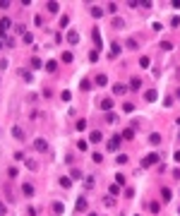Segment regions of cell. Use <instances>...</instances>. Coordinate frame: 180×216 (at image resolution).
<instances>
[{
	"label": "cell",
	"mask_w": 180,
	"mask_h": 216,
	"mask_svg": "<svg viewBox=\"0 0 180 216\" xmlns=\"http://www.w3.org/2000/svg\"><path fill=\"white\" fill-rule=\"evenodd\" d=\"M161 48H163V51H171L173 43H171V41H161Z\"/></svg>",
	"instance_id": "obj_31"
},
{
	"label": "cell",
	"mask_w": 180,
	"mask_h": 216,
	"mask_svg": "<svg viewBox=\"0 0 180 216\" xmlns=\"http://www.w3.org/2000/svg\"><path fill=\"white\" fill-rule=\"evenodd\" d=\"M2 190H5V194H7V199H10V202H15V192H12V187H10V185H5Z\"/></svg>",
	"instance_id": "obj_16"
},
{
	"label": "cell",
	"mask_w": 180,
	"mask_h": 216,
	"mask_svg": "<svg viewBox=\"0 0 180 216\" xmlns=\"http://www.w3.org/2000/svg\"><path fill=\"white\" fill-rule=\"evenodd\" d=\"M96 58H98V51H91V53H89V60L96 62Z\"/></svg>",
	"instance_id": "obj_42"
},
{
	"label": "cell",
	"mask_w": 180,
	"mask_h": 216,
	"mask_svg": "<svg viewBox=\"0 0 180 216\" xmlns=\"http://www.w3.org/2000/svg\"><path fill=\"white\" fill-rule=\"evenodd\" d=\"M161 161V156L158 154H149V156H144V161H142V168H151V166H156Z\"/></svg>",
	"instance_id": "obj_1"
},
{
	"label": "cell",
	"mask_w": 180,
	"mask_h": 216,
	"mask_svg": "<svg viewBox=\"0 0 180 216\" xmlns=\"http://www.w3.org/2000/svg\"><path fill=\"white\" fill-rule=\"evenodd\" d=\"M70 178H75V180H79V178H82V171H79V168H75V171H72V175H70Z\"/></svg>",
	"instance_id": "obj_32"
},
{
	"label": "cell",
	"mask_w": 180,
	"mask_h": 216,
	"mask_svg": "<svg viewBox=\"0 0 180 216\" xmlns=\"http://www.w3.org/2000/svg\"><path fill=\"white\" fill-rule=\"evenodd\" d=\"M60 98H62V101H70V98H72V94H70V91H62V94H60Z\"/></svg>",
	"instance_id": "obj_40"
},
{
	"label": "cell",
	"mask_w": 180,
	"mask_h": 216,
	"mask_svg": "<svg viewBox=\"0 0 180 216\" xmlns=\"http://www.w3.org/2000/svg\"><path fill=\"white\" fill-rule=\"evenodd\" d=\"M115 120H118V115H113V113L108 111V113H106V123H115Z\"/></svg>",
	"instance_id": "obj_27"
},
{
	"label": "cell",
	"mask_w": 180,
	"mask_h": 216,
	"mask_svg": "<svg viewBox=\"0 0 180 216\" xmlns=\"http://www.w3.org/2000/svg\"><path fill=\"white\" fill-rule=\"evenodd\" d=\"M91 38H94V43H96V51H98V48H101V34H98V29L91 31Z\"/></svg>",
	"instance_id": "obj_7"
},
{
	"label": "cell",
	"mask_w": 180,
	"mask_h": 216,
	"mask_svg": "<svg viewBox=\"0 0 180 216\" xmlns=\"http://www.w3.org/2000/svg\"><path fill=\"white\" fill-rule=\"evenodd\" d=\"M91 15H94V17H96V19H98V17H101V15H103V10H101V7H91Z\"/></svg>",
	"instance_id": "obj_26"
},
{
	"label": "cell",
	"mask_w": 180,
	"mask_h": 216,
	"mask_svg": "<svg viewBox=\"0 0 180 216\" xmlns=\"http://www.w3.org/2000/svg\"><path fill=\"white\" fill-rule=\"evenodd\" d=\"M137 46H139V43H137L135 38H130V41H127V48H137Z\"/></svg>",
	"instance_id": "obj_46"
},
{
	"label": "cell",
	"mask_w": 180,
	"mask_h": 216,
	"mask_svg": "<svg viewBox=\"0 0 180 216\" xmlns=\"http://www.w3.org/2000/svg\"><path fill=\"white\" fill-rule=\"evenodd\" d=\"M91 161H96V163H101V161H103V156H101V154H94V156H91Z\"/></svg>",
	"instance_id": "obj_49"
},
{
	"label": "cell",
	"mask_w": 180,
	"mask_h": 216,
	"mask_svg": "<svg viewBox=\"0 0 180 216\" xmlns=\"http://www.w3.org/2000/svg\"><path fill=\"white\" fill-rule=\"evenodd\" d=\"M178 139H180V135H178Z\"/></svg>",
	"instance_id": "obj_57"
},
{
	"label": "cell",
	"mask_w": 180,
	"mask_h": 216,
	"mask_svg": "<svg viewBox=\"0 0 180 216\" xmlns=\"http://www.w3.org/2000/svg\"><path fill=\"white\" fill-rule=\"evenodd\" d=\"M122 111H125V113H132V111H135V106H132V103H125V106H122Z\"/></svg>",
	"instance_id": "obj_37"
},
{
	"label": "cell",
	"mask_w": 180,
	"mask_h": 216,
	"mask_svg": "<svg viewBox=\"0 0 180 216\" xmlns=\"http://www.w3.org/2000/svg\"><path fill=\"white\" fill-rule=\"evenodd\" d=\"M127 158H130V156H125V154H118V158H115V161H118V163H127Z\"/></svg>",
	"instance_id": "obj_36"
},
{
	"label": "cell",
	"mask_w": 180,
	"mask_h": 216,
	"mask_svg": "<svg viewBox=\"0 0 180 216\" xmlns=\"http://www.w3.org/2000/svg\"><path fill=\"white\" fill-rule=\"evenodd\" d=\"M82 89H84V91H89V89H91V82H89V79H84V82H82Z\"/></svg>",
	"instance_id": "obj_39"
},
{
	"label": "cell",
	"mask_w": 180,
	"mask_h": 216,
	"mask_svg": "<svg viewBox=\"0 0 180 216\" xmlns=\"http://www.w3.org/2000/svg\"><path fill=\"white\" fill-rule=\"evenodd\" d=\"M94 185H96V183H94V175H87V180H84V187H87V190H91Z\"/></svg>",
	"instance_id": "obj_17"
},
{
	"label": "cell",
	"mask_w": 180,
	"mask_h": 216,
	"mask_svg": "<svg viewBox=\"0 0 180 216\" xmlns=\"http://www.w3.org/2000/svg\"><path fill=\"white\" fill-rule=\"evenodd\" d=\"M60 185H62V187H70V185H72V180H70V178H60Z\"/></svg>",
	"instance_id": "obj_34"
},
{
	"label": "cell",
	"mask_w": 180,
	"mask_h": 216,
	"mask_svg": "<svg viewBox=\"0 0 180 216\" xmlns=\"http://www.w3.org/2000/svg\"><path fill=\"white\" fill-rule=\"evenodd\" d=\"M127 91V87H122V84H115V87H113V94H125Z\"/></svg>",
	"instance_id": "obj_21"
},
{
	"label": "cell",
	"mask_w": 180,
	"mask_h": 216,
	"mask_svg": "<svg viewBox=\"0 0 180 216\" xmlns=\"http://www.w3.org/2000/svg\"><path fill=\"white\" fill-rule=\"evenodd\" d=\"M62 209H65V207H62L60 202H55V204H53V211H55V214H62Z\"/></svg>",
	"instance_id": "obj_30"
},
{
	"label": "cell",
	"mask_w": 180,
	"mask_h": 216,
	"mask_svg": "<svg viewBox=\"0 0 180 216\" xmlns=\"http://www.w3.org/2000/svg\"><path fill=\"white\" fill-rule=\"evenodd\" d=\"M178 125H180V118H178Z\"/></svg>",
	"instance_id": "obj_56"
},
{
	"label": "cell",
	"mask_w": 180,
	"mask_h": 216,
	"mask_svg": "<svg viewBox=\"0 0 180 216\" xmlns=\"http://www.w3.org/2000/svg\"><path fill=\"white\" fill-rule=\"evenodd\" d=\"M77 211H87V199H84V197L77 199Z\"/></svg>",
	"instance_id": "obj_11"
},
{
	"label": "cell",
	"mask_w": 180,
	"mask_h": 216,
	"mask_svg": "<svg viewBox=\"0 0 180 216\" xmlns=\"http://www.w3.org/2000/svg\"><path fill=\"white\" fill-rule=\"evenodd\" d=\"M108 192H111V197H118V194H120V185H115V183H113V185L108 187Z\"/></svg>",
	"instance_id": "obj_15"
},
{
	"label": "cell",
	"mask_w": 180,
	"mask_h": 216,
	"mask_svg": "<svg viewBox=\"0 0 180 216\" xmlns=\"http://www.w3.org/2000/svg\"><path fill=\"white\" fill-rule=\"evenodd\" d=\"M67 43H79V34L77 31H70L67 34Z\"/></svg>",
	"instance_id": "obj_8"
},
{
	"label": "cell",
	"mask_w": 180,
	"mask_h": 216,
	"mask_svg": "<svg viewBox=\"0 0 180 216\" xmlns=\"http://www.w3.org/2000/svg\"><path fill=\"white\" fill-rule=\"evenodd\" d=\"M135 216H137V214H135Z\"/></svg>",
	"instance_id": "obj_58"
},
{
	"label": "cell",
	"mask_w": 180,
	"mask_h": 216,
	"mask_svg": "<svg viewBox=\"0 0 180 216\" xmlns=\"http://www.w3.org/2000/svg\"><path fill=\"white\" fill-rule=\"evenodd\" d=\"M149 62H151L149 58H139V65H142V67H149Z\"/></svg>",
	"instance_id": "obj_43"
},
{
	"label": "cell",
	"mask_w": 180,
	"mask_h": 216,
	"mask_svg": "<svg viewBox=\"0 0 180 216\" xmlns=\"http://www.w3.org/2000/svg\"><path fill=\"white\" fill-rule=\"evenodd\" d=\"M2 46H5V41H0V48H2Z\"/></svg>",
	"instance_id": "obj_53"
},
{
	"label": "cell",
	"mask_w": 180,
	"mask_h": 216,
	"mask_svg": "<svg viewBox=\"0 0 180 216\" xmlns=\"http://www.w3.org/2000/svg\"><path fill=\"white\" fill-rule=\"evenodd\" d=\"M144 98H147V101H156V91H154V89H149V91L144 94Z\"/></svg>",
	"instance_id": "obj_22"
},
{
	"label": "cell",
	"mask_w": 180,
	"mask_h": 216,
	"mask_svg": "<svg viewBox=\"0 0 180 216\" xmlns=\"http://www.w3.org/2000/svg\"><path fill=\"white\" fill-rule=\"evenodd\" d=\"M178 98H180V89H178Z\"/></svg>",
	"instance_id": "obj_54"
},
{
	"label": "cell",
	"mask_w": 180,
	"mask_h": 216,
	"mask_svg": "<svg viewBox=\"0 0 180 216\" xmlns=\"http://www.w3.org/2000/svg\"><path fill=\"white\" fill-rule=\"evenodd\" d=\"M111 55H120V46H115V43L111 46Z\"/></svg>",
	"instance_id": "obj_35"
},
{
	"label": "cell",
	"mask_w": 180,
	"mask_h": 216,
	"mask_svg": "<svg viewBox=\"0 0 180 216\" xmlns=\"http://www.w3.org/2000/svg\"><path fill=\"white\" fill-rule=\"evenodd\" d=\"M12 135H15V137H17V139H22V137H24V132H22V130H19V127H12Z\"/></svg>",
	"instance_id": "obj_28"
},
{
	"label": "cell",
	"mask_w": 180,
	"mask_h": 216,
	"mask_svg": "<svg viewBox=\"0 0 180 216\" xmlns=\"http://www.w3.org/2000/svg\"><path fill=\"white\" fill-rule=\"evenodd\" d=\"M120 137H122V139H132V137H135V127H127V130H125Z\"/></svg>",
	"instance_id": "obj_10"
},
{
	"label": "cell",
	"mask_w": 180,
	"mask_h": 216,
	"mask_svg": "<svg viewBox=\"0 0 180 216\" xmlns=\"http://www.w3.org/2000/svg\"><path fill=\"white\" fill-rule=\"evenodd\" d=\"M89 142H94V144H98V142H101V132H98V130H94V132L89 135Z\"/></svg>",
	"instance_id": "obj_9"
},
{
	"label": "cell",
	"mask_w": 180,
	"mask_h": 216,
	"mask_svg": "<svg viewBox=\"0 0 180 216\" xmlns=\"http://www.w3.org/2000/svg\"><path fill=\"white\" fill-rule=\"evenodd\" d=\"M113 27H115V29H122V27H125V22H122L120 17H115V19H113Z\"/></svg>",
	"instance_id": "obj_23"
},
{
	"label": "cell",
	"mask_w": 180,
	"mask_h": 216,
	"mask_svg": "<svg viewBox=\"0 0 180 216\" xmlns=\"http://www.w3.org/2000/svg\"><path fill=\"white\" fill-rule=\"evenodd\" d=\"M120 142H122V137H120V135H113V137H111V142H108V149H111V151H118V149H120Z\"/></svg>",
	"instance_id": "obj_2"
},
{
	"label": "cell",
	"mask_w": 180,
	"mask_h": 216,
	"mask_svg": "<svg viewBox=\"0 0 180 216\" xmlns=\"http://www.w3.org/2000/svg\"><path fill=\"white\" fill-rule=\"evenodd\" d=\"M161 194H163V199H166V202L171 199V190H168V187H163V190H161Z\"/></svg>",
	"instance_id": "obj_33"
},
{
	"label": "cell",
	"mask_w": 180,
	"mask_h": 216,
	"mask_svg": "<svg viewBox=\"0 0 180 216\" xmlns=\"http://www.w3.org/2000/svg\"><path fill=\"white\" fill-rule=\"evenodd\" d=\"M27 168H29V171H36V168H38V163H36V161H31V158H27Z\"/></svg>",
	"instance_id": "obj_24"
},
{
	"label": "cell",
	"mask_w": 180,
	"mask_h": 216,
	"mask_svg": "<svg viewBox=\"0 0 180 216\" xmlns=\"http://www.w3.org/2000/svg\"><path fill=\"white\" fill-rule=\"evenodd\" d=\"M10 24H12L10 19H0V41L5 38V34H7V29H10Z\"/></svg>",
	"instance_id": "obj_3"
},
{
	"label": "cell",
	"mask_w": 180,
	"mask_h": 216,
	"mask_svg": "<svg viewBox=\"0 0 180 216\" xmlns=\"http://www.w3.org/2000/svg\"><path fill=\"white\" fill-rule=\"evenodd\" d=\"M43 67V60H38V58H31V70H41Z\"/></svg>",
	"instance_id": "obj_14"
},
{
	"label": "cell",
	"mask_w": 180,
	"mask_h": 216,
	"mask_svg": "<svg viewBox=\"0 0 180 216\" xmlns=\"http://www.w3.org/2000/svg\"><path fill=\"white\" fill-rule=\"evenodd\" d=\"M46 70H48V72H55V70H58L55 60H48V62H46Z\"/></svg>",
	"instance_id": "obj_18"
},
{
	"label": "cell",
	"mask_w": 180,
	"mask_h": 216,
	"mask_svg": "<svg viewBox=\"0 0 180 216\" xmlns=\"http://www.w3.org/2000/svg\"><path fill=\"white\" fill-rule=\"evenodd\" d=\"M103 204H106V207H113V204H115V199H113V197H106V199H103Z\"/></svg>",
	"instance_id": "obj_38"
},
{
	"label": "cell",
	"mask_w": 180,
	"mask_h": 216,
	"mask_svg": "<svg viewBox=\"0 0 180 216\" xmlns=\"http://www.w3.org/2000/svg\"><path fill=\"white\" fill-rule=\"evenodd\" d=\"M34 149H36V151H46V149H48V144H46V139H41V137H38V139L34 142Z\"/></svg>",
	"instance_id": "obj_5"
},
{
	"label": "cell",
	"mask_w": 180,
	"mask_h": 216,
	"mask_svg": "<svg viewBox=\"0 0 180 216\" xmlns=\"http://www.w3.org/2000/svg\"><path fill=\"white\" fill-rule=\"evenodd\" d=\"M127 89H132V91L142 89V79H139V77H132V79H130V87H127Z\"/></svg>",
	"instance_id": "obj_4"
},
{
	"label": "cell",
	"mask_w": 180,
	"mask_h": 216,
	"mask_svg": "<svg viewBox=\"0 0 180 216\" xmlns=\"http://www.w3.org/2000/svg\"><path fill=\"white\" fill-rule=\"evenodd\" d=\"M101 111H103V113L113 111V101H111V98H103V101H101Z\"/></svg>",
	"instance_id": "obj_6"
},
{
	"label": "cell",
	"mask_w": 180,
	"mask_h": 216,
	"mask_svg": "<svg viewBox=\"0 0 180 216\" xmlns=\"http://www.w3.org/2000/svg\"><path fill=\"white\" fill-rule=\"evenodd\" d=\"M175 161H178V163H180V151H175Z\"/></svg>",
	"instance_id": "obj_52"
},
{
	"label": "cell",
	"mask_w": 180,
	"mask_h": 216,
	"mask_svg": "<svg viewBox=\"0 0 180 216\" xmlns=\"http://www.w3.org/2000/svg\"><path fill=\"white\" fill-rule=\"evenodd\" d=\"M10 5H12V2H10V0H0V7H2V10H7V7H10Z\"/></svg>",
	"instance_id": "obj_47"
},
{
	"label": "cell",
	"mask_w": 180,
	"mask_h": 216,
	"mask_svg": "<svg viewBox=\"0 0 180 216\" xmlns=\"http://www.w3.org/2000/svg\"><path fill=\"white\" fill-rule=\"evenodd\" d=\"M0 216H5V204L0 202Z\"/></svg>",
	"instance_id": "obj_51"
},
{
	"label": "cell",
	"mask_w": 180,
	"mask_h": 216,
	"mask_svg": "<svg viewBox=\"0 0 180 216\" xmlns=\"http://www.w3.org/2000/svg\"><path fill=\"white\" fill-rule=\"evenodd\" d=\"M48 5V12H58V2L55 0H51V2H46Z\"/></svg>",
	"instance_id": "obj_19"
},
{
	"label": "cell",
	"mask_w": 180,
	"mask_h": 216,
	"mask_svg": "<svg viewBox=\"0 0 180 216\" xmlns=\"http://www.w3.org/2000/svg\"><path fill=\"white\" fill-rule=\"evenodd\" d=\"M89 216H98V214H89Z\"/></svg>",
	"instance_id": "obj_55"
},
{
	"label": "cell",
	"mask_w": 180,
	"mask_h": 216,
	"mask_svg": "<svg viewBox=\"0 0 180 216\" xmlns=\"http://www.w3.org/2000/svg\"><path fill=\"white\" fill-rule=\"evenodd\" d=\"M34 24H36V27H41V24H43V17H38V15H36V17H34Z\"/></svg>",
	"instance_id": "obj_44"
},
{
	"label": "cell",
	"mask_w": 180,
	"mask_h": 216,
	"mask_svg": "<svg viewBox=\"0 0 180 216\" xmlns=\"http://www.w3.org/2000/svg\"><path fill=\"white\" fill-rule=\"evenodd\" d=\"M87 127V120H77V130H84Z\"/></svg>",
	"instance_id": "obj_50"
},
{
	"label": "cell",
	"mask_w": 180,
	"mask_h": 216,
	"mask_svg": "<svg viewBox=\"0 0 180 216\" xmlns=\"http://www.w3.org/2000/svg\"><path fill=\"white\" fill-rule=\"evenodd\" d=\"M115 185H125V175L122 173H115Z\"/></svg>",
	"instance_id": "obj_25"
},
{
	"label": "cell",
	"mask_w": 180,
	"mask_h": 216,
	"mask_svg": "<svg viewBox=\"0 0 180 216\" xmlns=\"http://www.w3.org/2000/svg\"><path fill=\"white\" fill-rule=\"evenodd\" d=\"M149 209H151V211H154V214H156V211H158V209H161V207H158V204H156V202H151V204H149Z\"/></svg>",
	"instance_id": "obj_48"
},
{
	"label": "cell",
	"mask_w": 180,
	"mask_h": 216,
	"mask_svg": "<svg viewBox=\"0 0 180 216\" xmlns=\"http://www.w3.org/2000/svg\"><path fill=\"white\" fill-rule=\"evenodd\" d=\"M67 24H70V19H67V17L62 15V17H60V27H67Z\"/></svg>",
	"instance_id": "obj_45"
},
{
	"label": "cell",
	"mask_w": 180,
	"mask_h": 216,
	"mask_svg": "<svg viewBox=\"0 0 180 216\" xmlns=\"http://www.w3.org/2000/svg\"><path fill=\"white\" fill-rule=\"evenodd\" d=\"M106 82H108V77H106V75H98V77H96V84H98V87H103Z\"/></svg>",
	"instance_id": "obj_20"
},
{
	"label": "cell",
	"mask_w": 180,
	"mask_h": 216,
	"mask_svg": "<svg viewBox=\"0 0 180 216\" xmlns=\"http://www.w3.org/2000/svg\"><path fill=\"white\" fill-rule=\"evenodd\" d=\"M62 62H72V53H62Z\"/></svg>",
	"instance_id": "obj_41"
},
{
	"label": "cell",
	"mask_w": 180,
	"mask_h": 216,
	"mask_svg": "<svg viewBox=\"0 0 180 216\" xmlns=\"http://www.w3.org/2000/svg\"><path fill=\"white\" fill-rule=\"evenodd\" d=\"M149 142H151V144H161V135H158V132H151V135H149Z\"/></svg>",
	"instance_id": "obj_13"
},
{
	"label": "cell",
	"mask_w": 180,
	"mask_h": 216,
	"mask_svg": "<svg viewBox=\"0 0 180 216\" xmlns=\"http://www.w3.org/2000/svg\"><path fill=\"white\" fill-rule=\"evenodd\" d=\"M22 192H24L27 197H34V187H31L29 183H24V185H22Z\"/></svg>",
	"instance_id": "obj_12"
},
{
	"label": "cell",
	"mask_w": 180,
	"mask_h": 216,
	"mask_svg": "<svg viewBox=\"0 0 180 216\" xmlns=\"http://www.w3.org/2000/svg\"><path fill=\"white\" fill-rule=\"evenodd\" d=\"M19 75H22L27 82H31V72H29V70H19Z\"/></svg>",
	"instance_id": "obj_29"
}]
</instances>
